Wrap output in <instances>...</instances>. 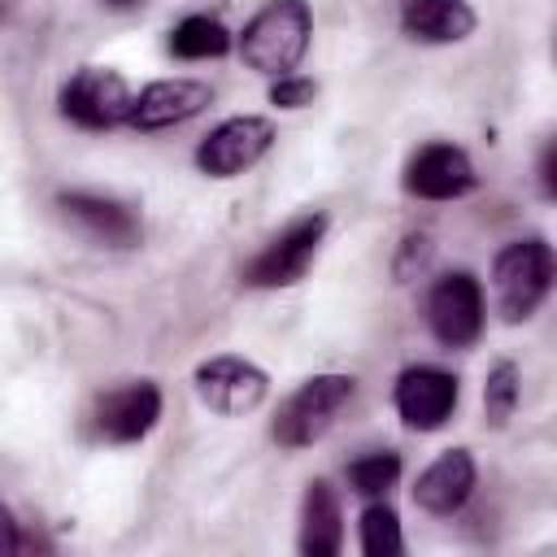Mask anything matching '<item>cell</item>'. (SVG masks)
<instances>
[{"label": "cell", "mask_w": 557, "mask_h": 557, "mask_svg": "<svg viewBox=\"0 0 557 557\" xmlns=\"http://www.w3.org/2000/svg\"><path fill=\"white\" fill-rule=\"evenodd\" d=\"M479 26L474 9L466 0H405L400 4V30L418 44H461Z\"/></svg>", "instance_id": "15"}, {"label": "cell", "mask_w": 557, "mask_h": 557, "mask_svg": "<svg viewBox=\"0 0 557 557\" xmlns=\"http://www.w3.org/2000/svg\"><path fill=\"white\" fill-rule=\"evenodd\" d=\"M165 48H170L178 61H209V57L231 52V30H226L218 17H209V13H191V17H183V22L170 30Z\"/></svg>", "instance_id": "17"}, {"label": "cell", "mask_w": 557, "mask_h": 557, "mask_svg": "<svg viewBox=\"0 0 557 557\" xmlns=\"http://www.w3.org/2000/svg\"><path fill=\"white\" fill-rule=\"evenodd\" d=\"M161 422V387L152 379H131L104 392L91 409V431L104 444H139Z\"/></svg>", "instance_id": "10"}, {"label": "cell", "mask_w": 557, "mask_h": 557, "mask_svg": "<svg viewBox=\"0 0 557 557\" xmlns=\"http://www.w3.org/2000/svg\"><path fill=\"white\" fill-rule=\"evenodd\" d=\"M313 39V13L305 0H265L239 30V57L265 78L296 74Z\"/></svg>", "instance_id": "1"}, {"label": "cell", "mask_w": 557, "mask_h": 557, "mask_svg": "<svg viewBox=\"0 0 557 557\" xmlns=\"http://www.w3.org/2000/svg\"><path fill=\"white\" fill-rule=\"evenodd\" d=\"M540 187L557 200V139H548L540 152Z\"/></svg>", "instance_id": "23"}, {"label": "cell", "mask_w": 557, "mask_h": 557, "mask_svg": "<svg viewBox=\"0 0 557 557\" xmlns=\"http://www.w3.org/2000/svg\"><path fill=\"white\" fill-rule=\"evenodd\" d=\"M57 213L65 218V226H74L83 239L104 244V248H135L144 239L139 213L113 196H96V191H61L57 196Z\"/></svg>", "instance_id": "11"}, {"label": "cell", "mask_w": 557, "mask_h": 557, "mask_svg": "<svg viewBox=\"0 0 557 557\" xmlns=\"http://www.w3.org/2000/svg\"><path fill=\"white\" fill-rule=\"evenodd\" d=\"M518 396H522V374H518L513 361L500 357L483 379V418H487V426H496V431L509 426V418L518 409Z\"/></svg>", "instance_id": "19"}, {"label": "cell", "mask_w": 557, "mask_h": 557, "mask_svg": "<svg viewBox=\"0 0 557 557\" xmlns=\"http://www.w3.org/2000/svg\"><path fill=\"white\" fill-rule=\"evenodd\" d=\"M426 261H431V235H426V231H409V235L400 239V248H396L392 270H396V278L405 283V278H413Z\"/></svg>", "instance_id": "22"}, {"label": "cell", "mask_w": 557, "mask_h": 557, "mask_svg": "<svg viewBox=\"0 0 557 557\" xmlns=\"http://www.w3.org/2000/svg\"><path fill=\"white\" fill-rule=\"evenodd\" d=\"M313 96H318V83L305 74L270 78V104H278V109H305V104H313Z\"/></svg>", "instance_id": "21"}, {"label": "cell", "mask_w": 557, "mask_h": 557, "mask_svg": "<svg viewBox=\"0 0 557 557\" xmlns=\"http://www.w3.org/2000/svg\"><path fill=\"white\" fill-rule=\"evenodd\" d=\"M326 213H300L292 218L248 265H244V283L248 287H292L309 274L318 248H322V235H326Z\"/></svg>", "instance_id": "5"}, {"label": "cell", "mask_w": 557, "mask_h": 557, "mask_svg": "<svg viewBox=\"0 0 557 557\" xmlns=\"http://www.w3.org/2000/svg\"><path fill=\"white\" fill-rule=\"evenodd\" d=\"M104 9H113V13H126V9H139L144 0H100Z\"/></svg>", "instance_id": "24"}, {"label": "cell", "mask_w": 557, "mask_h": 557, "mask_svg": "<svg viewBox=\"0 0 557 557\" xmlns=\"http://www.w3.org/2000/svg\"><path fill=\"white\" fill-rule=\"evenodd\" d=\"M213 104V87L200 78H157L135 96L131 122L135 131H165V126H183L196 113H205Z\"/></svg>", "instance_id": "13"}, {"label": "cell", "mask_w": 557, "mask_h": 557, "mask_svg": "<svg viewBox=\"0 0 557 557\" xmlns=\"http://www.w3.org/2000/svg\"><path fill=\"white\" fill-rule=\"evenodd\" d=\"M457 400H461V383L440 366H409L396 374L392 387V405L409 431H440L453 418Z\"/></svg>", "instance_id": "9"}, {"label": "cell", "mask_w": 557, "mask_h": 557, "mask_svg": "<svg viewBox=\"0 0 557 557\" xmlns=\"http://www.w3.org/2000/svg\"><path fill=\"white\" fill-rule=\"evenodd\" d=\"M270 148H274V122L270 117H257V113H239V117L218 122L200 139L196 165L209 178H235V174L252 170Z\"/></svg>", "instance_id": "8"}, {"label": "cell", "mask_w": 557, "mask_h": 557, "mask_svg": "<svg viewBox=\"0 0 557 557\" xmlns=\"http://www.w3.org/2000/svg\"><path fill=\"white\" fill-rule=\"evenodd\" d=\"M57 109H61L65 122H74L83 131H113V126L131 122L135 96H131V87H126V78L117 70L83 65L61 83Z\"/></svg>", "instance_id": "4"}, {"label": "cell", "mask_w": 557, "mask_h": 557, "mask_svg": "<svg viewBox=\"0 0 557 557\" xmlns=\"http://www.w3.org/2000/svg\"><path fill=\"white\" fill-rule=\"evenodd\" d=\"M557 283V252L540 239V235H527V239H513L496 252L492 261V287H496V309L505 322H527L544 296L553 292Z\"/></svg>", "instance_id": "2"}, {"label": "cell", "mask_w": 557, "mask_h": 557, "mask_svg": "<svg viewBox=\"0 0 557 557\" xmlns=\"http://www.w3.org/2000/svg\"><path fill=\"white\" fill-rule=\"evenodd\" d=\"M474 483H479V470H474V457L470 448H444L413 483V505L435 513V518H453L470 496H474Z\"/></svg>", "instance_id": "14"}, {"label": "cell", "mask_w": 557, "mask_h": 557, "mask_svg": "<svg viewBox=\"0 0 557 557\" xmlns=\"http://www.w3.org/2000/svg\"><path fill=\"white\" fill-rule=\"evenodd\" d=\"M474 183V161L457 144H422L405 165V191L418 200H461Z\"/></svg>", "instance_id": "12"}, {"label": "cell", "mask_w": 557, "mask_h": 557, "mask_svg": "<svg viewBox=\"0 0 557 557\" xmlns=\"http://www.w3.org/2000/svg\"><path fill=\"white\" fill-rule=\"evenodd\" d=\"M426 326L444 348H470L483 335V287L470 270H448L431 283Z\"/></svg>", "instance_id": "6"}, {"label": "cell", "mask_w": 557, "mask_h": 557, "mask_svg": "<svg viewBox=\"0 0 557 557\" xmlns=\"http://www.w3.org/2000/svg\"><path fill=\"white\" fill-rule=\"evenodd\" d=\"M357 540H361V553H366V557H400V553H405L400 518H396V509L383 505V500H370V505L361 509Z\"/></svg>", "instance_id": "18"}, {"label": "cell", "mask_w": 557, "mask_h": 557, "mask_svg": "<svg viewBox=\"0 0 557 557\" xmlns=\"http://www.w3.org/2000/svg\"><path fill=\"white\" fill-rule=\"evenodd\" d=\"M196 383V396L200 405H209L213 413L222 418H239V413H252L265 392H270V374L248 361V357H235V352H218V357H205L191 374Z\"/></svg>", "instance_id": "7"}, {"label": "cell", "mask_w": 557, "mask_h": 557, "mask_svg": "<svg viewBox=\"0 0 557 557\" xmlns=\"http://www.w3.org/2000/svg\"><path fill=\"white\" fill-rule=\"evenodd\" d=\"M339 544H344L339 496L326 479H313L305 487V505H300V553L305 557H335Z\"/></svg>", "instance_id": "16"}, {"label": "cell", "mask_w": 557, "mask_h": 557, "mask_svg": "<svg viewBox=\"0 0 557 557\" xmlns=\"http://www.w3.org/2000/svg\"><path fill=\"white\" fill-rule=\"evenodd\" d=\"M396 479H400V453H392V448H374V453L348 461V487L366 500L387 496V487H396Z\"/></svg>", "instance_id": "20"}, {"label": "cell", "mask_w": 557, "mask_h": 557, "mask_svg": "<svg viewBox=\"0 0 557 557\" xmlns=\"http://www.w3.org/2000/svg\"><path fill=\"white\" fill-rule=\"evenodd\" d=\"M352 392H357L352 374H313V379H305L278 405L270 435L278 440V448H309V444H318L335 426V418L352 400Z\"/></svg>", "instance_id": "3"}]
</instances>
